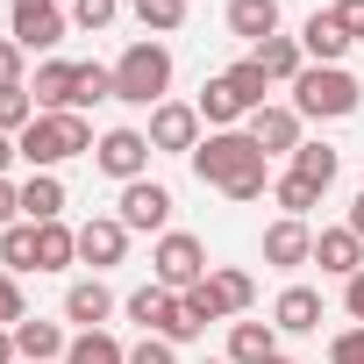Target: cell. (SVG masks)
I'll return each mask as SVG.
<instances>
[{
    "instance_id": "6da1fadb",
    "label": "cell",
    "mask_w": 364,
    "mask_h": 364,
    "mask_svg": "<svg viewBox=\"0 0 364 364\" xmlns=\"http://www.w3.org/2000/svg\"><path fill=\"white\" fill-rule=\"evenodd\" d=\"M193 178L215 186V193H229V200H264V186H272L264 150H257L243 129H208L200 150H193Z\"/></svg>"
},
{
    "instance_id": "7a4b0ae2",
    "label": "cell",
    "mask_w": 364,
    "mask_h": 364,
    "mask_svg": "<svg viewBox=\"0 0 364 364\" xmlns=\"http://www.w3.org/2000/svg\"><path fill=\"white\" fill-rule=\"evenodd\" d=\"M15 150L29 171H58L65 157H93V129H86V114H36L15 136Z\"/></svg>"
},
{
    "instance_id": "3957f363",
    "label": "cell",
    "mask_w": 364,
    "mask_h": 364,
    "mask_svg": "<svg viewBox=\"0 0 364 364\" xmlns=\"http://www.w3.org/2000/svg\"><path fill=\"white\" fill-rule=\"evenodd\" d=\"M364 107V86L343 72V65H307L300 79H293V114L300 122H343V114H357Z\"/></svg>"
},
{
    "instance_id": "277c9868",
    "label": "cell",
    "mask_w": 364,
    "mask_h": 364,
    "mask_svg": "<svg viewBox=\"0 0 364 364\" xmlns=\"http://www.w3.org/2000/svg\"><path fill=\"white\" fill-rule=\"evenodd\" d=\"M164 93H171V50H164L157 36L129 43L122 65H114V100H129V107H164Z\"/></svg>"
},
{
    "instance_id": "5b68a950",
    "label": "cell",
    "mask_w": 364,
    "mask_h": 364,
    "mask_svg": "<svg viewBox=\"0 0 364 364\" xmlns=\"http://www.w3.org/2000/svg\"><path fill=\"white\" fill-rule=\"evenodd\" d=\"M215 264H208V243L200 236H186V229H164L157 236V250H150V279L164 286V293H186V286H200Z\"/></svg>"
},
{
    "instance_id": "8992f818",
    "label": "cell",
    "mask_w": 364,
    "mask_h": 364,
    "mask_svg": "<svg viewBox=\"0 0 364 364\" xmlns=\"http://www.w3.org/2000/svg\"><path fill=\"white\" fill-rule=\"evenodd\" d=\"M72 29V15L58 8V0H8V36L22 50H58Z\"/></svg>"
},
{
    "instance_id": "52a82bcc",
    "label": "cell",
    "mask_w": 364,
    "mask_h": 364,
    "mask_svg": "<svg viewBox=\"0 0 364 364\" xmlns=\"http://www.w3.org/2000/svg\"><path fill=\"white\" fill-rule=\"evenodd\" d=\"M129 321H136L143 336H164V343H193V328H186V314H178V293H164L157 279L129 293Z\"/></svg>"
},
{
    "instance_id": "ba28073f",
    "label": "cell",
    "mask_w": 364,
    "mask_h": 364,
    "mask_svg": "<svg viewBox=\"0 0 364 364\" xmlns=\"http://www.w3.org/2000/svg\"><path fill=\"white\" fill-rule=\"evenodd\" d=\"M93 164L107 171V178H150V136L143 129H107L100 143H93Z\"/></svg>"
},
{
    "instance_id": "9c48e42d",
    "label": "cell",
    "mask_w": 364,
    "mask_h": 364,
    "mask_svg": "<svg viewBox=\"0 0 364 364\" xmlns=\"http://www.w3.org/2000/svg\"><path fill=\"white\" fill-rule=\"evenodd\" d=\"M150 150H178V157H193L200 150V107H186V100H164V107H150Z\"/></svg>"
},
{
    "instance_id": "30bf717a",
    "label": "cell",
    "mask_w": 364,
    "mask_h": 364,
    "mask_svg": "<svg viewBox=\"0 0 364 364\" xmlns=\"http://www.w3.org/2000/svg\"><path fill=\"white\" fill-rule=\"evenodd\" d=\"M114 215H122V229H157V236H164V222H171V186H157V178H129L122 200H114Z\"/></svg>"
},
{
    "instance_id": "8fae6325",
    "label": "cell",
    "mask_w": 364,
    "mask_h": 364,
    "mask_svg": "<svg viewBox=\"0 0 364 364\" xmlns=\"http://www.w3.org/2000/svg\"><path fill=\"white\" fill-rule=\"evenodd\" d=\"M243 136H250V143H257L264 157H293V150H300V114H293V107H272V100H264V107H257V114L243 122Z\"/></svg>"
},
{
    "instance_id": "7c38bea8",
    "label": "cell",
    "mask_w": 364,
    "mask_h": 364,
    "mask_svg": "<svg viewBox=\"0 0 364 364\" xmlns=\"http://www.w3.org/2000/svg\"><path fill=\"white\" fill-rule=\"evenodd\" d=\"M122 250H129V229H122V215H93V222L79 229V264H93V279H100L107 264H122Z\"/></svg>"
},
{
    "instance_id": "4fadbf2b",
    "label": "cell",
    "mask_w": 364,
    "mask_h": 364,
    "mask_svg": "<svg viewBox=\"0 0 364 364\" xmlns=\"http://www.w3.org/2000/svg\"><path fill=\"white\" fill-rule=\"evenodd\" d=\"M264 264H279V272L314 264V229H307V222H293V215H279V222L264 229Z\"/></svg>"
},
{
    "instance_id": "5bb4252c",
    "label": "cell",
    "mask_w": 364,
    "mask_h": 364,
    "mask_svg": "<svg viewBox=\"0 0 364 364\" xmlns=\"http://www.w3.org/2000/svg\"><path fill=\"white\" fill-rule=\"evenodd\" d=\"M107 314H114V293H107V279H72V286H65V321H72L79 336H86V328H100Z\"/></svg>"
},
{
    "instance_id": "9a60e30c",
    "label": "cell",
    "mask_w": 364,
    "mask_h": 364,
    "mask_svg": "<svg viewBox=\"0 0 364 364\" xmlns=\"http://www.w3.org/2000/svg\"><path fill=\"white\" fill-rule=\"evenodd\" d=\"M36 114H72V93H79V65H65V58H50V65H36Z\"/></svg>"
},
{
    "instance_id": "2e32d148",
    "label": "cell",
    "mask_w": 364,
    "mask_h": 364,
    "mask_svg": "<svg viewBox=\"0 0 364 364\" xmlns=\"http://www.w3.org/2000/svg\"><path fill=\"white\" fill-rule=\"evenodd\" d=\"M15 350H22L29 364H65V350H72V336H65L58 321H43V314H29V321H15Z\"/></svg>"
},
{
    "instance_id": "e0dca14e",
    "label": "cell",
    "mask_w": 364,
    "mask_h": 364,
    "mask_svg": "<svg viewBox=\"0 0 364 364\" xmlns=\"http://www.w3.org/2000/svg\"><path fill=\"white\" fill-rule=\"evenodd\" d=\"M22 222H65V186H58V171H29L22 178Z\"/></svg>"
},
{
    "instance_id": "ac0fdd59",
    "label": "cell",
    "mask_w": 364,
    "mask_h": 364,
    "mask_svg": "<svg viewBox=\"0 0 364 364\" xmlns=\"http://www.w3.org/2000/svg\"><path fill=\"white\" fill-rule=\"evenodd\" d=\"M314 264L336 272V279H357V272H364V243H357L350 229H321V236H314Z\"/></svg>"
},
{
    "instance_id": "d6986e66",
    "label": "cell",
    "mask_w": 364,
    "mask_h": 364,
    "mask_svg": "<svg viewBox=\"0 0 364 364\" xmlns=\"http://www.w3.org/2000/svg\"><path fill=\"white\" fill-rule=\"evenodd\" d=\"M272 328H286V336L321 328V293H314V286H286V293H279V307H272Z\"/></svg>"
},
{
    "instance_id": "ffe728a7",
    "label": "cell",
    "mask_w": 364,
    "mask_h": 364,
    "mask_svg": "<svg viewBox=\"0 0 364 364\" xmlns=\"http://www.w3.org/2000/svg\"><path fill=\"white\" fill-rule=\"evenodd\" d=\"M300 50H307V65H343L350 36L336 29V15H307V22H300Z\"/></svg>"
},
{
    "instance_id": "44dd1931",
    "label": "cell",
    "mask_w": 364,
    "mask_h": 364,
    "mask_svg": "<svg viewBox=\"0 0 364 364\" xmlns=\"http://www.w3.org/2000/svg\"><path fill=\"white\" fill-rule=\"evenodd\" d=\"M279 357V328L272 321H236L229 328V364H272Z\"/></svg>"
},
{
    "instance_id": "7402d4cb",
    "label": "cell",
    "mask_w": 364,
    "mask_h": 364,
    "mask_svg": "<svg viewBox=\"0 0 364 364\" xmlns=\"http://www.w3.org/2000/svg\"><path fill=\"white\" fill-rule=\"evenodd\" d=\"M229 36H243V43L279 36V0H229Z\"/></svg>"
},
{
    "instance_id": "603a6c76",
    "label": "cell",
    "mask_w": 364,
    "mask_h": 364,
    "mask_svg": "<svg viewBox=\"0 0 364 364\" xmlns=\"http://www.w3.org/2000/svg\"><path fill=\"white\" fill-rule=\"evenodd\" d=\"M250 58L264 65V79H286V86H293V79L307 72V50H300V36H264V43H257Z\"/></svg>"
},
{
    "instance_id": "cb8c5ba5",
    "label": "cell",
    "mask_w": 364,
    "mask_h": 364,
    "mask_svg": "<svg viewBox=\"0 0 364 364\" xmlns=\"http://www.w3.org/2000/svg\"><path fill=\"white\" fill-rule=\"evenodd\" d=\"M193 107H200V122H208V129H236V122H250V114H243V100L229 93V79H208Z\"/></svg>"
},
{
    "instance_id": "d4e9b609",
    "label": "cell",
    "mask_w": 364,
    "mask_h": 364,
    "mask_svg": "<svg viewBox=\"0 0 364 364\" xmlns=\"http://www.w3.org/2000/svg\"><path fill=\"white\" fill-rule=\"evenodd\" d=\"M72 257H79V229L43 222V229H36V272H65Z\"/></svg>"
},
{
    "instance_id": "484cf974",
    "label": "cell",
    "mask_w": 364,
    "mask_h": 364,
    "mask_svg": "<svg viewBox=\"0 0 364 364\" xmlns=\"http://www.w3.org/2000/svg\"><path fill=\"white\" fill-rule=\"evenodd\" d=\"M208 293H215V307H222V321H229V314H250L257 279H250V272H208Z\"/></svg>"
},
{
    "instance_id": "4316f807",
    "label": "cell",
    "mask_w": 364,
    "mask_h": 364,
    "mask_svg": "<svg viewBox=\"0 0 364 364\" xmlns=\"http://www.w3.org/2000/svg\"><path fill=\"white\" fill-rule=\"evenodd\" d=\"M222 79H229V93L243 100V114H257V107H264V93H272V79H264V65H257V58H236Z\"/></svg>"
},
{
    "instance_id": "83f0119b",
    "label": "cell",
    "mask_w": 364,
    "mask_h": 364,
    "mask_svg": "<svg viewBox=\"0 0 364 364\" xmlns=\"http://www.w3.org/2000/svg\"><path fill=\"white\" fill-rule=\"evenodd\" d=\"M293 171L314 178V186L328 193V186H336V171H343V150H328V143H300V150H293Z\"/></svg>"
},
{
    "instance_id": "f1b7e54d",
    "label": "cell",
    "mask_w": 364,
    "mask_h": 364,
    "mask_svg": "<svg viewBox=\"0 0 364 364\" xmlns=\"http://www.w3.org/2000/svg\"><path fill=\"white\" fill-rule=\"evenodd\" d=\"M65 364H129V350H122V343H114L107 328H86V336H72Z\"/></svg>"
},
{
    "instance_id": "f546056e",
    "label": "cell",
    "mask_w": 364,
    "mask_h": 364,
    "mask_svg": "<svg viewBox=\"0 0 364 364\" xmlns=\"http://www.w3.org/2000/svg\"><path fill=\"white\" fill-rule=\"evenodd\" d=\"M0 272H36V222L0 229Z\"/></svg>"
},
{
    "instance_id": "4dcf8cb0",
    "label": "cell",
    "mask_w": 364,
    "mask_h": 364,
    "mask_svg": "<svg viewBox=\"0 0 364 364\" xmlns=\"http://www.w3.org/2000/svg\"><path fill=\"white\" fill-rule=\"evenodd\" d=\"M272 200H279L293 222H307V208L321 200V186H314V178H300V171H286V178H272Z\"/></svg>"
},
{
    "instance_id": "1f68e13d",
    "label": "cell",
    "mask_w": 364,
    "mask_h": 364,
    "mask_svg": "<svg viewBox=\"0 0 364 364\" xmlns=\"http://www.w3.org/2000/svg\"><path fill=\"white\" fill-rule=\"evenodd\" d=\"M186 8L193 0H136V22H143V36H171L186 22Z\"/></svg>"
},
{
    "instance_id": "d6a6232c",
    "label": "cell",
    "mask_w": 364,
    "mask_h": 364,
    "mask_svg": "<svg viewBox=\"0 0 364 364\" xmlns=\"http://www.w3.org/2000/svg\"><path fill=\"white\" fill-rule=\"evenodd\" d=\"M100 100H114V65H79V93H72V114H86V107H100Z\"/></svg>"
},
{
    "instance_id": "836d02e7",
    "label": "cell",
    "mask_w": 364,
    "mask_h": 364,
    "mask_svg": "<svg viewBox=\"0 0 364 364\" xmlns=\"http://www.w3.org/2000/svg\"><path fill=\"white\" fill-rule=\"evenodd\" d=\"M36 122V93L29 86H0V136H22Z\"/></svg>"
},
{
    "instance_id": "e575fe53",
    "label": "cell",
    "mask_w": 364,
    "mask_h": 364,
    "mask_svg": "<svg viewBox=\"0 0 364 364\" xmlns=\"http://www.w3.org/2000/svg\"><path fill=\"white\" fill-rule=\"evenodd\" d=\"M15 321H29V307H22V279L0 272V328H15Z\"/></svg>"
},
{
    "instance_id": "d590c367",
    "label": "cell",
    "mask_w": 364,
    "mask_h": 364,
    "mask_svg": "<svg viewBox=\"0 0 364 364\" xmlns=\"http://www.w3.org/2000/svg\"><path fill=\"white\" fill-rule=\"evenodd\" d=\"M114 15H122V0H72V22L79 29H107Z\"/></svg>"
},
{
    "instance_id": "8d00e7d4",
    "label": "cell",
    "mask_w": 364,
    "mask_h": 364,
    "mask_svg": "<svg viewBox=\"0 0 364 364\" xmlns=\"http://www.w3.org/2000/svg\"><path fill=\"white\" fill-rule=\"evenodd\" d=\"M328 15H336V29H343L350 43H364V0H336Z\"/></svg>"
},
{
    "instance_id": "74e56055",
    "label": "cell",
    "mask_w": 364,
    "mask_h": 364,
    "mask_svg": "<svg viewBox=\"0 0 364 364\" xmlns=\"http://www.w3.org/2000/svg\"><path fill=\"white\" fill-rule=\"evenodd\" d=\"M129 364H178V350H171L164 336H143V343L129 350Z\"/></svg>"
},
{
    "instance_id": "f35d334b",
    "label": "cell",
    "mask_w": 364,
    "mask_h": 364,
    "mask_svg": "<svg viewBox=\"0 0 364 364\" xmlns=\"http://www.w3.org/2000/svg\"><path fill=\"white\" fill-rule=\"evenodd\" d=\"M328 364H364V328H343L328 343Z\"/></svg>"
},
{
    "instance_id": "ab89813d",
    "label": "cell",
    "mask_w": 364,
    "mask_h": 364,
    "mask_svg": "<svg viewBox=\"0 0 364 364\" xmlns=\"http://www.w3.org/2000/svg\"><path fill=\"white\" fill-rule=\"evenodd\" d=\"M22 58H29V50H22L15 36H0V86H22Z\"/></svg>"
},
{
    "instance_id": "60d3db41",
    "label": "cell",
    "mask_w": 364,
    "mask_h": 364,
    "mask_svg": "<svg viewBox=\"0 0 364 364\" xmlns=\"http://www.w3.org/2000/svg\"><path fill=\"white\" fill-rule=\"evenodd\" d=\"M343 307H350V321L364 328V272H357V279H343Z\"/></svg>"
},
{
    "instance_id": "b9f144b4",
    "label": "cell",
    "mask_w": 364,
    "mask_h": 364,
    "mask_svg": "<svg viewBox=\"0 0 364 364\" xmlns=\"http://www.w3.org/2000/svg\"><path fill=\"white\" fill-rule=\"evenodd\" d=\"M15 215H22V186H8V178H0V229H15Z\"/></svg>"
},
{
    "instance_id": "7bdbcfd3",
    "label": "cell",
    "mask_w": 364,
    "mask_h": 364,
    "mask_svg": "<svg viewBox=\"0 0 364 364\" xmlns=\"http://www.w3.org/2000/svg\"><path fill=\"white\" fill-rule=\"evenodd\" d=\"M343 229H350V236H357V243H364V193H357V200H350V222H343Z\"/></svg>"
},
{
    "instance_id": "ee69618b",
    "label": "cell",
    "mask_w": 364,
    "mask_h": 364,
    "mask_svg": "<svg viewBox=\"0 0 364 364\" xmlns=\"http://www.w3.org/2000/svg\"><path fill=\"white\" fill-rule=\"evenodd\" d=\"M0 364H22V350H15V328H0Z\"/></svg>"
},
{
    "instance_id": "f6af8a7d",
    "label": "cell",
    "mask_w": 364,
    "mask_h": 364,
    "mask_svg": "<svg viewBox=\"0 0 364 364\" xmlns=\"http://www.w3.org/2000/svg\"><path fill=\"white\" fill-rule=\"evenodd\" d=\"M22 150H15V136H0V178H8V164H15Z\"/></svg>"
},
{
    "instance_id": "bcb514c9",
    "label": "cell",
    "mask_w": 364,
    "mask_h": 364,
    "mask_svg": "<svg viewBox=\"0 0 364 364\" xmlns=\"http://www.w3.org/2000/svg\"><path fill=\"white\" fill-rule=\"evenodd\" d=\"M272 364H293V357H272Z\"/></svg>"
},
{
    "instance_id": "7dc6e473",
    "label": "cell",
    "mask_w": 364,
    "mask_h": 364,
    "mask_svg": "<svg viewBox=\"0 0 364 364\" xmlns=\"http://www.w3.org/2000/svg\"><path fill=\"white\" fill-rule=\"evenodd\" d=\"M208 364H229V357H208Z\"/></svg>"
},
{
    "instance_id": "c3c4849f",
    "label": "cell",
    "mask_w": 364,
    "mask_h": 364,
    "mask_svg": "<svg viewBox=\"0 0 364 364\" xmlns=\"http://www.w3.org/2000/svg\"><path fill=\"white\" fill-rule=\"evenodd\" d=\"M22 364H29V357H22Z\"/></svg>"
}]
</instances>
